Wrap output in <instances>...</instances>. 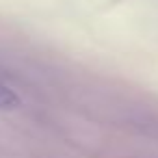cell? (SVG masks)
Masks as SVG:
<instances>
[{
  "label": "cell",
  "instance_id": "1",
  "mask_svg": "<svg viewBox=\"0 0 158 158\" xmlns=\"http://www.w3.org/2000/svg\"><path fill=\"white\" fill-rule=\"evenodd\" d=\"M22 104L18 91H13L5 80H0V110H13Z\"/></svg>",
  "mask_w": 158,
  "mask_h": 158
}]
</instances>
